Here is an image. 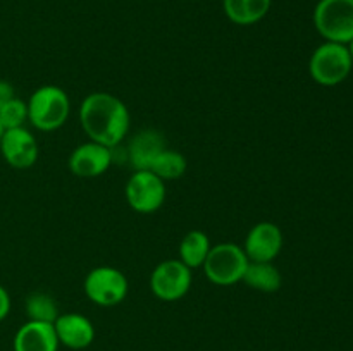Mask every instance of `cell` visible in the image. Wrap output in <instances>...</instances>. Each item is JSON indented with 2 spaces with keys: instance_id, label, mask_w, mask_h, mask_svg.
Returning a JSON list of instances; mask_svg holds the SVG:
<instances>
[{
  "instance_id": "24",
  "label": "cell",
  "mask_w": 353,
  "mask_h": 351,
  "mask_svg": "<svg viewBox=\"0 0 353 351\" xmlns=\"http://www.w3.org/2000/svg\"><path fill=\"white\" fill-rule=\"evenodd\" d=\"M2 134H3V127L0 126V138H2Z\"/></svg>"
},
{
  "instance_id": "1",
  "label": "cell",
  "mask_w": 353,
  "mask_h": 351,
  "mask_svg": "<svg viewBox=\"0 0 353 351\" xmlns=\"http://www.w3.org/2000/svg\"><path fill=\"white\" fill-rule=\"evenodd\" d=\"M79 124L90 141L107 148H116L130 131V110L119 96L105 92H93L83 98L79 107Z\"/></svg>"
},
{
  "instance_id": "2",
  "label": "cell",
  "mask_w": 353,
  "mask_h": 351,
  "mask_svg": "<svg viewBox=\"0 0 353 351\" xmlns=\"http://www.w3.org/2000/svg\"><path fill=\"white\" fill-rule=\"evenodd\" d=\"M28 120L38 131H55L68 123L71 112L69 96L61 86L45 85L34 89L28 100Z\"/></svg>"
},
{
  "instance_id": "20",
  "label": "cell",
  "mask_w": 353,
  "mask_h": 351,
  "mask_svg": "<svg viewBox=\"0 0 353 351\" xmlns=\"http://www.w3.org/2000/svg\"><path fill=\"white\" fill-rule=\"evenodd\" d=\"M28 120V103L24 100L10 98L6 105L0 107V126L6 129H16L23 127Z\"/></svg>"
},
{
  "instance_id": "5",
  "label": "cell",
  "mask_w": 353,
  "mask_h": 351,
  "mask_svg": "<svg viewBox=\"0 0 353 351\" xmlns=\"http://www.w3.org/2000/svg\"><path fill=\"white\" fill-rule=\"evenodd\" d=\"M247 265L248 257L241 244L219 243L210 248L202 267L212 284L233 286L241 282Z\"/></svg>"
},
{
  "instance_id": "6",
  "label": "cell",
  "mask_w": 353,
  "mask_h": 351,
  "mask_svg": "<svg viewBox=\"0 0 353 351\" xmlns=\"http://www.w3.org/2000/svg\"><path fill=\"white\" fill-rule=\"evenodd\" d=\"M86 298L99 306H116L128 296V279L119 268L100 265L86 274L83 282Z\"/></svg>"
},
{
  "instance_id": "11",
  "label": "cell",
  "mask_w": 353,
  "mask_h": 351,
  "mask_svg": "<svg viewBox=\"0 0 353 351\" xmlns=\"http://www.w3.org/2000/svg\"><path fill=\"white\" fill-rule=\"evenodd\" d=\"M110 164H112V148L90 140L76 147L68 160L69 171L83 179L99 178L110 167Z\"/></svg>"
},
{
  "instance_id": "10",
  "label": "cell",
  "mask_w": 353,
  "mask_h": 351,
  "mask_svg": "<svg viewBox=\"0 0 353 351\" xmlns=\"http://www.w3.org/2000/svg\"><path fill=\"white\" fill-rule=\"evenodd\" d=\"M0 151L3 160L14 169H30L40 155L37 138L24 126L3 131L0 138Z\"/></svg>"
},
{
  "instance_id": "18",
  "label": "cell",
  "mask_w": 353,
  "mask_h": 351,
  "mask_svg": "<svg viewBox=\"0 0 353 351\" xmlns=\"http://www.w3.org/2000/svg\"><path fill=\"white\" fill-rule=\"evenodd\" d=\"M186 169H188V160H186L185 155L178 150L165 148V150H162L161 153L157 155V158H155L154 164L150 165L148 171H152L155 176H159L164 182H168L181 179L183 176H185Z\"/></svg>"
},
{
  "instance_id": "21",
  "label": "cell",
  "mask_w": 353,
  "mask_h": 351,
  "mask_svg": "<svg viewBox=\"0 0 353 351\" xmlns=\"http://www.w3.org/2000/svg\"><path fill=\"white\" fill-rule=\"evenodd\" d=\"M10 312V295L3 286H0V322L9 315Z\"/></svg>"
},
{
  "instance_id": "16",
  "label": "cell",
  "mask_w": 353,
  "mask_h": 351,
  "mask_svg": "<svg viewBox=\"0 0 353 351\" xmlns=\"http://www.w3.org/2000/svg\"><path fill=\"white\" fill-rule=\"evenodd\" d=\"M241 282L261 292H276L283 284V275L272 262H250Z\"/></svg>"
},
{
  "instance_id": "13",
  "label": "cell",
  "mask_w": 353,
  "mask_h": 351,
  "mask_svg": "<svg viewBox=\"0 0 353 351\" xmlns=\"http://www.w3.org/2000/svg\"><path fill=\"white\" fill-rule=\"evenodd\" d=\"M168 148V141L162 136L161 131L141 129L131 138L128 147V160H130L133 171H148L157 155Z\"/></svg>"
},
{
  "instance_id": "9",
  "label": "cell",
  "mask_w": 353,
  "mask_h": 351,
  "mask_svg": "<svg viewBox=\"0 0 353 351\" xmlns=\"http://www.w3.org/2000/svg\"><path fill=\"white\" fill-rule=\"evenodd\" d=\"M283 243L285 237L278 224L264 220L248 231L243 251L250 262H274V258L281 253Z\"/></svg>"
},
{
  "instance_id": "8",
  "label": "cell",
  "mask_w": 353,
  "mask_h": 351,
  "mask_svg": "<svg viewBox=\"0 0 353 351\" xmlns=\"http://www.w3.org/2000/svg\"><path fill=\"white\" fill-rule=\"evenodd\" d=\"M126 202L134 212L154 213L165 202V182L152 171H133L124 188Z\"/></svg>"
},
{
  "instance_id": "22",
  "label": "cell",
  "mask_w": 353,
  "mask_h": 351,
  "mask_svg": "<svg viewBox=\"0 0 353 351\" xmlns=\"http://www.w3.org/2000/svg\"><path fill=\"white\" fill-rule=\"evenodd\" d=\"M16 93H14V86L10 85L6 79H0V107L6 105L10 98H14Z\"/></svg>"
},
{
  "instance_id": "15",
  "label": "cell",
  "mask_w": 353,
  "mask_h": 351,
  "mask_svg": "<svg viewBox=\"0 0 353 351\" xmlns=\"http://www.w3.org/2000/svg\"><path fill=\"white\" fill-rule=\"evenodd\" d=\"M272 0H223L228 19L238 26H252L269 14Z\"/></svg>"
},
{
  "instance_id": "17",
  "label": "cell",
  "mask_w": 353,
  "mask_h": 351,
  "mask_svg": "<svg viewBox=\"0 0 353 351\" xmlns=\"http://www.w3.org/2000/svg\"><path fill=\"white\" fill-rule=\"evenodd\" d=\"M210 248H212V244H210L209 236L203 231L193 229L186 233L179 243V260L192 270L199 268L207 260Z\"/></svg>"
},
{
  "instance_id": "14",
  "label": "cell",
  "mask_w": 353,
  "mask_h": 351,
  "mask_svg": "<svg viewBox=\"0 0 353 351\" xmlns=\"http://www.w3.org/2000/svg\"><path fill=\"white\" fill-rule=\"evenodd\" d=\"M59 339L54 323L28 320L14 336V351H57Z\"/></svg>"
},
{
  "instance_id": "7",
  "label": "cell",
  "mask_w": 353,
  "mask_h": 351,
  "mask_svg": "<svg viewBox=\"0 0 353 351\" xmlns=\"http://www.w3.org/2000/svg\"><path fill=\"white\" fill-rule=\"evenodd\" d=\"M192 268L186 267L181 260H164L152 270L150 289L155 298L161 301L172 303L185 298L192 288Z\"/></svg>"
},
{
  "instance_id": "23",
  "label": "cell",
  "mask_w": 353,
  "mask_h": 351,
  "mask_svg": "<svg viewBox=\"0 0 353 351\" xmlns=\"http://www.w3.org/2000/svg\"><path fill=\"white\" fill-rule=\"evenodd\" d=\"M347 48H348V54H350L352 62H353V40H352V41H348V43H347Z\"/></svg>"
},
{
  "instance_id": "19",
  "label": "cell",
  "mask_w": 353,
  "mask_h": 351,
  "mask_svg": "<svg viewBox=\"0 0 353 351\" xmlns=\"http://www.w3.org/2000/svg\"><path fill=\"white\" fill-rule=\"evenodd\" d=\"M24 310H26L28 320H34V322L54 323L55 319L61 315L57 301L43 291H34L28 295L26 301H24Z\"/></svg>"
},
{
  "instance_id": "12",
  "label": "cell",
  "mask_w": 353,
  "mask_h": 351,
  "mask_svg": "<svg viewBox=\"0 0 353 351\" xmlns=\"http://www.w3.org/2000/svg\"><path fill=\"white\" fill-rule=\"evenodd\" d=\"M59 344L69 350H85L95 341V327L88 317L81 313H61L54 322Z\"/></svg>"
},
{
  "instance_id": "3",
  "label": "cell",
  "mask_w": 353,
  "mask_h": 351,
  "mask_svg": "<svg viewBox=\"0 0 353 351\" xmlns=\"http://www.w3.org/2000/svg\"><path fill=\"white\" fill-rule=\"evenodd\" d=\"M353 62L347 45L324 41L310 55L309 74L317 85L336 86L350 76Z\"/></svg>"
},
{
  "instance_id": "4",
  "label": "cell",
  "mask_w": 353,
  "mask_h": 351,
  "mask_svg": "<svg viewBox=\"0 0 353 351\" xmlns=\"http://www.w3.org/2000/svg\"><path fill=\"white\" fill-rule=\"evenodd\" d=\"M312 17L326 41L347 45L353 40V0H319Z\"/></svg>"
}]
</instances>
